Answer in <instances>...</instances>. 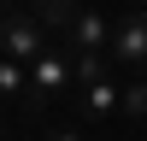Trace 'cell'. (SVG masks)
Listing matches in <instances>:
<instances>
[{"mask_svg":"<svg viewBox=\"0 0 147 141\" xmlns=\"http://www.w3.org/2000/svg\"><path fill=\"white\" fill-rule=\"evenodd\" d=\"M141 82H147V70H141Z\"/></svg>","mask_w":147,"mask_h":141,"instance_id":"13","label":"cell"},{"mask_svg":"<svg viewBox=\"0 0 147 141\" xmlns=\"http://www.w3.org/2000/svg\"><path fill=\"white\" fill-rule=\"evenodd\" d=\"M0 94H30V65L0 59Z\"/></svg>","mask_w":147,"mask_h":141,"instance_id":"6","label":"cell"},{"mask_svg":"<svg viewBox=\"0 0 147 141\" xmlns=\"http://www.w3.org/2000/svg\"><path fill=\"white\" fill-rule=\"evenodd\" d=\"M94 141H112V135H94Z\"/></svg>","mask_w":147,"mask_h":141,"instance_id":"10","label":"cell"},{"mask_svg":"<svg viewBox=\"0 0 147 141\" xmlns=\"http://www.w3.org/2000/svg\"><path fill=\"white\" fill-rule=\"evenodd\" d=\"M112 30H118L112 18H100V12L77 6V12H71V23H65V35H71V53H112Z\"/></svg>","mask_w":147,"mask_h":141,"instance_id":"4","label":"cell"},{"mask_svg":"<svg viewBox=\"0 0 147 141\" xmlns=\"http://www.w3.org/2000/svg\"><path fill=\"white\" fill-rule=\"evenodd\" d=\"M35 6H41V23H47V30H65V23H71V12H77L71 0H35Z\"/></svg>","mask_w":147,"mask_h":141,"instance_id":"7","label":"cell"},{"mask_svg":"<svg viewBox=\"0 0 147 141\" xmlns=\"http://www.w3.org/2000/svg\"><path fill=\"white\" fill-rule=\"evenodd\" d=\"M141 12H147V0H141Z\"/></svg>","mask_w":147,"mask_h":141,"instance_id":"12","label":"cell"},{"mask_svg":"<svg viewBox=\"0 0 147 141\" xmlns=\"http://www.w3.org/2000/svg\"><path fill=\"white\" fill-rule=\"evenodd\" d=\"M53 141H88V135H82V129H59Z\"/></svg>","mask_w":147,"mask_h":141,"instance_id":"9","label":"cell"},{"mask_svg":"<svg viewBox=\"0 0 147 141\" xmlns=\"http://www.w3.org/2000/svg\"><path fill=\"white\" fill-rule=\"evenodd\" d=\"M71 82H77V53L53 41V47L30 65V106H41V100H53V94H65Z\"/></svg>","mask_w":147,"mask_h":141,"instance_id":"1","label":"cell"},{"mask_svg":"<svg viewBox=\"0 0 147 141\" xmlns=\"http://www.w3.org/2000/svg\"><path fill=\"white\" fill-rule=\"evenodd\" d=\"M53 47L41 18H0V59H18V65H35V59Z\"/></svg>","mask_w":147,"mask_h":141,"instance_id":"2","label":"cell"},{"mask_svg":"<svg viewBox=\"0 0 147 141\" xmlns=\"http://www.w3.org/2000/svg\"><path fill=\"white\" fill-rule=\"evenodd\" d=\"M118 106H124V82H118V70L82 82V124H106V117H118Z\"/></svg>","mask_w":147,"mask_h":141,"instance_id":"5","label":"cell"},{"mask_svg":"<svg viewBox=\"0 0 147 141\" xmlns=\"http://www.w3.org/2000/svg\"><path fill=\"white\" fill-rule=\"evenodd\" d=\"M124 112L129 117H147V82H129L124 88Z\"/></svg>","mask_w":147,"mask_h":141,"instance_id":"8","label":"cell"},{"mask_svg":"<svg viewBox=\"0 0 147 141\" xmlns=\"http://www.w3.org/2000/svg\"><path fill=\"white\" fill-rule=\"evenodd\" d=\"M112 65L118 70H147V12L118 18V30H112Z\"/></svg>","mask_w":147,"mask_h":141,"instance_id":"3","label":"cell"},{"mask_svg":"<svg viewBox=\"0 0 147 141\" xmlns=\"http://www.w3.org/2000/svg\"><path fill=\"white\" fill-rule=\"evenodd\" d=\"M0 141H6V129H0Z\"/></svg>","mask_w":147,"mask_h":141,"instance_id":"11","label":"cell"}]
</instances>
